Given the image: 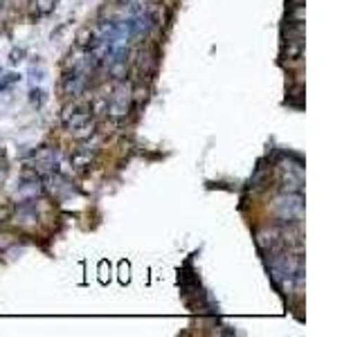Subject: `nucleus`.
Here are the masks:
<instances>
[]
</instances>
